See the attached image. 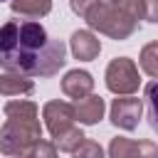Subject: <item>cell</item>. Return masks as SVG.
Returning a JSON list of instances; mask_svg holds the SVG:
<instances>
[{
  "label": "cell",
  "instance_id": "obj_1",
  "mask_svg": "<svg viewBox=\"0 0 158 158\" xmlns=\"http://www.w3.org/2000/svg\"><path fill=\"white\" fill-rule=\"evenodd\" d=\"M67 62L62 40L35 20H7L0 25V67L25 77H54Z\"/></svg>",
  "mask_w": 158,
  "mask_h": 158
},
{
  "label": "cell",
  "instance_id": "obj_2",
  "mask_svg": "<svg viewBox=\"0 0 158 158\" xmlns=\"http://www.w3.org/2000/svg\"><path fill=\"white\" fill-rule=\"evenodd\" d=\"M5 116L7 121L0 128V153L17 158L25 156L27 148L42 138L40 118H37V106L25 99H15L5 104Z\"/></svg>",
  "mask_w": 158,
  "mask_h": 158
},
{
  "label": "cell",
  "instance_id": "obj_3",
  "mask_svg": "<svg viewBox=\"0 0 158 158\" xmlns=\"http://www.w3.org/2000/svg\"><path fill=\"white\" fill-rule=\"evenodd\" d=\"M84 20L91 30H96V32L111 37V40H128L138 30V22L131 15H126L118 5L104 2V0L94 2L91 10L84 15Z\"/></svg>",
  "mask_w": 158,
  "mask_h": 158
},
{
  "label": "cell",
  "instance_id": "obj_4",
  "mask_svg": "<svg viewBox=\"0 0 158 158\" xmlns=\"http://www.w3.org/2000/svg\"><path fill=\"white\" fill-rule=\"evenodd\" d=\"M106 89L114 91L116 96H128L133 91H138V67L133 64V59L128 57H116L109 62L106 67Z\"/></svg>",
  "mask_w": 158,
  "mask_h": 158
},
{
  "label": "cell",
  "instance_id": "obj_5",
  "mask_svg": "<svg viewBox=\"0 0 158 158\" xmlns=\"http://www.w3.org/2000/svg\"><path fill=\"white\" fill-rule=\"evenodd\" d=\"M141 114H143V101L136 99V96H118L111 101V123L123 128V131H133L141 121Z\"/></svg>",
  "mask_w": 158,
  "mask_h": 158
},
{
  "label": "cell",
  "instance_id": "obj_6",
  "mask_svg": "<svg viewBox=\"0 0 158 158\" xmlns=\"http://www.w3.org/2000/svg\"><path fill=\"white\" fill-rule=\"evenodd\" d=\"M42 118H44V126H47V131H49L52 136L64 133V131L72 128L74 121H77V118H74V106L67 104V101H59V99L44 104V109H42Z\"/></svg>",
  "mask_w": 158,
  "mask_h": 158
},
{
  "label": "cell",
  "instance_id": "obj_7",
  "mask_svg": "<svg viewBox=\"0 0 158 158\" xmlns=\"http://www.w3.org/2000/svg\"><path fill=\"white\" fill-rule=\"evenodd\" d=\"M109 158H158V146L153 141H133L116 136L109 143Z\"/></svg>",
  "mask_w": 158,
  "mask_h": 158
},
{
  "label": "cell",
  "instance_id": "obj_8",
  "mask_svg": "<svg viewBox=\"0 0 158 158\" xmlns=\"http://www.w3.org/2000/svg\"><path fill=\"white\" fill-rule=\"evenodd\" d=\"M69 47H72V54L77 59H81V62H91L101 52V42H99V37L91 30H77V32H72Z\"/></svg>",
  "mask_w": 158,
  "mask_h": 158
},
{
  "label": "cell",
  "instance_id": "obj_9",
  "mask_svg": "<svg viewBox=\"0 0 158 158\" xmlns=\"http://www.w3.org/2000/svg\"><path fill=\"white\" fill-rule=\"evenodd\" d=\"M104 99L99 94H86L74 101V118L84 126H94L104 118Z\"/></svg>",
  "mask_w": 158,
  "mask_h": 158
},
{
  "label": "cell",
  "instance_id": "obj_10",
  "mask_svg": "<svg viewBox=\"0 0 158 158\" xmlns=\"http://www.w3.org/2000/svg\"><path fill=\"white\" fill-rule=\"evenodd\" d=\"M91 89H94V79L84 69H72L62 79V91L67 96H72V99H81V96L91 94Z\"/></svg>",
  "mask_w": 158,
  "mask_h": 158
},
{
  "label": "cell",
  "instance_id": "obj_11",
  "mask_svg": "<svg viewBox=\"0 0 158 158\" xmlns=\"http://www.w3.org/2000/svg\"><path fill=\"white\" fill-rule=\"evenodd\" d=\"M35 81L25 74L17 72H0V94L5 96H20V94H32Z\"/></svg>",
  "mask_w": 158,
  "mask_h": 158
},
{
  "label": "cell",
  "instance_id": "obj_12",
  "mask_svg": "<svg viewBox=\"0 0 158 158\" xmlns=\"http://www.w3.org/2000/svg\"><path fill=\"white\" fill-rule=\"evenodd\" d=\"M10 7L22 17H44L52 10V0H10Z\"/></svg>",
  "mask_w": 158,
  "mask_h": 158
},
{
  "label": "cell",
  "instance_id": "obj_13",
  "mask_svg": "<svg viewBox=\"0 0 158 158\" xmlns=\"http://www.w3.org/2000/svg\"><path fill=\"white\" fill-rule=\"evenodd\" d=\"M138 64L141 69L148 74V77H158V42H148L143 49H141V57H138Z\"/></svg>",
  "mask_w": 158,
  "mask_h": 158
},
{
  "label": "cell",
  "instance_id": "obj_14",
  "mask_svg": "<svg viewBox=\"0 0 158 158\" xmlns=\"http://www.w3.org/2000/svg\"><path fill=\"white\" fill-rule=\"evenodd\" d=\"M146 111H148V123L158 133V77L146 86Z\"/></svg>",
  "mask_w": 158,
  "mask_h": 158
},
{
  "label": "cell",
  "instance_id": "obj_15",
  "mask_svg": "<svg viewBox=\"0 0 158 158\" xmlns=\"http://www.w3.org/2000/svg\"><path fill=\"white\" fill-rule=\"evenodd\" d=\"M86 136L81 133V128H77V126H72V128H67L64 133H59V136H54V146L59 148V151H64V153H72L81 141H84Z\"/></svg>",
  "mask_w": 158,
  "mask_h": 158
},
{
  "label": "cell",
  "instance_id": "obj_16",
  "mask_svg": "<svg viewBox=\"0 0 158 158\" xmlns=\"http://www.w3.org/2000/svg\"><path fill=\"white\" fill-rule=\"evenodd\" d=\"M22 158H57V146L49 143V141H44V138H40V141H35L27 148V153Z\"/></svg>",
  "mask_w": 158,
  "mask_h": 158
},
{
  "label": "cell",
  "instance_id": "obj_17",
  "mask_svg": "<svg viewBox=\"0 0 158 158\" xmlns=\"http://www.w3.org/2000/svg\"><path fill=\"white\" fill-rule=\"evenodd\" d=\"M72 158H104V148H101L96 141L84 138V141L72 151Z\"/></svg>",
  "mask_w": 158,
  "mask_h": 158
},
{
  "label": "cell",
  "instance_id": "obj_18",
  "mask_svg": "<svg viewBox=\"0 0 158 158\" xmlns=\"http://www.w3.org/2000/svg\"><path fill=\"white\" fill-rule=\"evenodd\" d=\"M116 5H118L126 15H131L136 22L143 20V0H118Z\"/></svg>",
  "mask_w": 158,
  "mask_h": 158
},
{
  "label": "cell",
  "instance_id": "obj_19",
  "mask_svg": "<svg viewBox=\"0 0 158 158\" xmlns=\"http://www.w3.org/2000/svg\"><path fill=\"white\" fill-rule=\"evenodd\" d=\"M94 2H99V0H69V7H72V12H77L79 17H84L91 10Z\"/></svg>",
  "mask_w": 158,
  "mask_h": 158
},
{
  "label": "cell",
  "instance_id": "obj_20",
  "mask_svg": "<svg viewBox=\"0 0 158 158\" xmlns=\"http://www.w3.org/2000/svg\"><path fill=\"white\" fill-rule=\"evenodd\" d=\"M143 17L158 25V0H143Z\"/></svg>",
  "mask_w": 158,
  "mask_h": 158
},
{
  "label": "cell",
  "instance_id": "obj_21",
  "mask_svg": "<svg viewBox=\"0 0 158 158\" xmlns=\"http://www.w3.org/2000/svg\"><path fill=\"white\" fill-rule=\"evenodd\" d=\"M104 2H114V5H116V2H118V0H104Z\"/></svg>",
  "mask_w": 158,
  "mask_h": 158
},
{
  "label": "cell",
  "instance_id": "obj_22",
  "mask_svg": "<svg viewBox=\"0 0 158 158\" xmlns=\"http://www.w3.org/2000/svg\"><path fill=\"white\" fill-rule=\"evenodd\" d=\"M17 158H22V156H17Z\"/></svg>",
  "mask_w": 158,
  "mask_h": 158
},
{
  "label": "cell",
  "instance_id": "obj_23",
  "mask_svg": "<svg viewBox=\"0 0 158 158\" xmlns=\"http://www.w3.org/2000/svg\"><path fill=\"white\" fill-rule=\"evenodd\" d=\"M0 2H5V0H0Z\"/></svg>",
  "mask_w": 158,
  "mask_h": 158
}]
</instances>
